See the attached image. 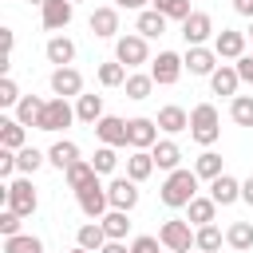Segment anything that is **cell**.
Wrapping results in <instances>:
<instances>
[{"label": "cell", "instance_id": "6da1fadb", "mask_svg": "<svg viewBox=\"0 0 253 253\" xmlns=\"http://www.w3.org/2000/svg\"><path fill=\"white\" fill-rule=\"evenodd\" d=\"M198 182H202V178H198L194 170H182V166H178V170H170V174H166V182L158 186L162 206H170V210H186V206L198 198Z\"/></svg>", "mask_w": 253, "mask_h": 253}, {"label": "cell", "instance_id": "7a4b0ae2", "mask_svg": "<svg viewBox=\"0 0 253 253\" xmlns=\"http://www.w3.org/2000/svg\"><path fill=\"white\" fill-rule=\"evenodd\" d=\"M217 134H221V119H217V107L213 103H198L194 111H190V138L198 142V146H213L217 142Z\"/></svg>", "mask_w": 253, "mask_h": 253}, {"label": "cell", "instance_id": "3957f363", "mask_svg": "<svg viewBox=\"0 0 253 253\" xmlns=\"http://www.w3.org/2000/svg\"><path fill=\"white\" fill-rule=\"evenodd\" d=\"M36 206H40V198H36V190H32V178L20 174V178H12V182L4 186V210L20 213V217H32Z\"/></svg>", "mask_w": 253, "mask_h": 253}, {"label": "cell", "instance_id": "277c9868", "mask_svg": "<svg viewBox=\"0 0 253 253\" xmlns=\"http://www.w3.org/2000/svg\"><path fill=\"white\" fill-rule=\"evenodd\" d=\"M158 241L166 245V253H190L194 249V229L182 217H166L162 229H158Z\"/></svg>", "mask_w": 253, "mask_h": 253}, {"label": "cell", "instance_id": "5b68a950", "mask_svg": "<svg viewBox=\"0 0 253 253\" xmlns=\"http://www.w3.org/2000/svg\"><path fill=\"white\" fill-rule=\"evenodd\" d=\"M115 59L130 71V67H142V63L150 59V47H146V40H142L138 32H130V36H119V40H115Z\"/></svg>", "mask_w": 253, "mask_h": 253}, {"label": "cell", "instance_id": "8992f818", "mask_svg": "<svg viewBox=\"0 0 253 253\" xmlns=\"http://www.w3.org/2000/svg\"><path fill=\"white\" fill-rule=\"evenodd\" d=\"M71 119H75V107H71L67 99H47V103H43V111H40V123H36V130H47V134H55V130L71 126Z\"/></svg>", "mask_w": 253, "mask_h": 253}, {"label": "cell", "instance_id": "52a82bcc", "mask_svg": "<svg viewBox=\"0 0 253 253\" xmlns=\"http://www.w3.org/2000/svg\"><path fill=\"white\" fill-rule=\"evenodd\" d=\"M75 202H79V213H83V217H91V221H99V217H103V213L111 210L107 186H103L99 178H95V182H91L87 190H79V194H75Z\"/></svg>", "mask_w": 253, "mask_h": 253}, {"label": "cell", "instance_id": "ba28073f", "mask_svg": "<svg viewBox=\"0 0 253 253\" xmlns=\"http://www.w3.org/2000/svg\"><path fill=\"white\" fill-rule=\"evenodd\" d=\"M182 71H186V63H182L178 51H158V59L150 63V75H154L158 87H174L182 79Z\"/></svg>", "mask_w": 253, "mask_h": 253}, {"label": "cell", "instance_id": "9c48e42d", "mask_svg": "<svg viewBox=\"0 0 253 253\" xmlns=\"http://www.w3.org/2000/svg\"><path fill=\"white\" fill-rule=\"evenodd\" d=\"M210 36H217V32H213L210 12H194V16L182 24V40H186V47H206V40H210Z\"/></svg>", "mask_w": 253, "mask_h": 253}, {"label": "cell", "instance_id": "30bf717a", "mask_svg": "<svg viewBox=\"0 0 253 253\" xmlns=\"http://www.w3.org/2000/svg\"><path fill=\"white\" fill-rule=\"evenodd\" d=\"M95 138H99L103 146H130V138H126V119L103 115V119L95 123Z\"/></svg>", "mask_w": 253, "mask_h": 253}, {"label": "cell", "instance_id": "8fae6325", "mask_svg": "<svg viewBox=\"0 0 253 253\" xmlns=\"http://www.w3.org/2000/svg\"><path fill=\"white\" fill-rule=\"evenodd\" d=\"M51 95L55 99H71V95L79 99L83 95V75L75 67H55L51 71Z\"/></svg>", "mask_w": 253, "mask_h": 253}, {"label": "cell", "instance_id": "7c38bea8", "mask_svg": "<svg viewBox=\"0 0 253 253\" xmlns=\"http://www.w3.org/2000/svg\"><path fill=\"white\" fill-rule=\"evenodd\" d=\"M126 138H130V150H150L158 142V123L154 119H126Z\"/></svg>", "mask_w": 253, "mask_h": 253}, {"label": "cell", "instance_id": "4fadbf2b", "mask_svg": "<svg viewBox=\"0 0 253 253\" xmlns=\"http://www.w3.org/2000/svg\"><path fill=\"white\" fill-rule=\"evenodd\" d=\"M107 198H111V210L130 213V210L138 206V182H130V178H115V182L107 186Z\"/></svg>", "mask_w": 253, "mask_h": 253}, {"label": "cell", "instance_id": "5bb4252c", "mask_svg": "<svg viewBox=\"0 0 253 253\" xmlns=\"http://www.w3.org/2000/svg\"><path fill=\"white\" fill-rule=\"evenodd\" d=\"M71 16H75V4H71V0H47V4L40 8V24H43L47 32L67 28V24H71Z\"/></svg>", "mask_w": 253, "mask_h": 253}, {"label": "cell", "instance_id": "9a60e30c", "mask_svg": "<svg viewBox=\"0 0 253 253\" xmlns=\"http://www.w3.org/2000/svg\"><path fill=\"white\" fill-rule=\"evenodd\" d=\"M213 51H217V59H241V55H245V32L221 28V32L213 36Z\"/></svg>", "mask_w": 253, "mask_h": 253}, {"label": "cell", "instance_id": "2e32d148", "mask_svg": "<svg viewBox=\"0 0 253 253\" xmlns=\"http://www.w3.org/2000/svg\"><path fill=\"white\" fill-rule=\"evenodd\" d=\"M182 63H186L190 75H213L217 71V51L213 47H186Z\"/></svg>", "mask_w": 253, "mask_h": 253}, {"label": "cell", "instance_id": "e0dca14e", "mask_svg": "<svg viewBox=\"0 0 253 253\" xmlns=\"http://www.w3.org/2000/svg\"><path fill=\"white\" fill-rule=\"evenodd\" d=\"M87 28H91L99 40L119 36V8H95V12H91V20H87Z\"/></svg>", "mask_w": 253, "mask_h": 253}, {"label": "cell", "instance_id": "ac0fdd59", "mask_svg": "<svg viewBox=\"0 0 253 253\" xmlns=\"http://www.w3.org/2000/svg\"><path fill=\"white\" fill-rule=\"evenodd\" d=\"M150 154H154V166L158 170H178V162H182V146L174 142V138H158L154 146H150Z\"/></svg>", "mask_w": 253, "mask_h": 253}, {"label": "cell", "instance_id": "d6986e66", "mask_svg": "<svg viewBox=\"0 0 253 253\" xmlns=\"http://www.w3.org/2000/svg\"><path fill=\"white\" fill-rule=\"evenodd\" d=\"M210 198H213L217 206H233V202H241V182H237L233 174H221V178L210 182Z\"/></svg>", "mask_w": 253, "mask_h": 253}, {"label": "cell", "instance_id": "ffe728a7", "mask_svg": "<svg viewBox=\"0 0 253 253\" xmlns=\"http://www.w3.org/2000/svg\"><path fill=\"white\" fill-rule=\"evenodd\" d=\"M158 130H166V134H182V130H190V115L178 107V103H170V107H162L158 111Z\"/></svg>", "mask_w": 253, "mask_h": 253}, {"label": "cell", "instance_id": "44dd1931", "mask_svg": "<svg viewBox=\"0 0 253 253\" xmlns=\"http://www.w3.org/2000/svg\"><path fill=\"white\" fill-rule=\"evenodd\" d=\"M75 245L87 249V253H103V245H107V229H103V221H87V225H79Z\"/></svg>", "mask_w": 253, "mask_h": 253}, {"label": "cell", "instance_id": "7402d4cb", "mask_svg": "<svg viewBox=\"0 0 253 253\" xmlns=\"http://www.w3.org/2000/svg\"><path fill=\"white\" fill-rule=\"evenodd\" d=\"M43 55H47V63H55V67H71V59H75V43H71L67 36H51L47 47H43Z\"/></svg>", "mask_w": 253, "mask_h": 253}, {"label": "cell", "instance_id": "603a6c76", "mask_svg": "<svg viewBox=\"0 0 253 253\" xmlns=\"http://www.w3.org/2000/svg\"><path fill=\"white\" fill-rule=\"evenodd\" d=\"M0 146L4 150H24L28 146V126L16 119H0Z\"/></svg>", "mask_w": 253, "mask_h": 253}, {"label": "cell", "instance_id": "cb8c5ba5", "mask_svg": "<svg viewBox=\"0 0 253 253\" xmlns=\"http://www.w3.org/2000/svg\"><path fill=\"white\" fill-rule=\"evenodd\" d=\"M213 217H217V202L213 198H194L190 206H186V221L190 225H213Z\"/></svg>", "mask_w": 253, "mask_h": 253}, {"label": "cell", "instance_id": "d4e9b609", "mask_svg": "<svg viewBox=\"0 0 253 253\" xmlns=\"http://www.w3.org/2000/svg\"><path fill=\"white\" fill-rule=\"evenodd\" d=\"M134 32H138L142 40H158V36L166 32V16H162V12H154V8H146V12H138Z\"/></svg>", "mask_w": 253, "mask_h": 253}, {"label": "cell", "instance_id": "484cf974", "mask_svg": "<svg viewBox=\"0 0 253 253\" xmlns=\"http://www.w3.org/2000/svg\"><path fill=\"white\" fill-rule=\"evenodd\" d=\"M154 174V154L150 150H130V158H126V178L130 182H146Z\"/></svg>", "mask_w": 253, "mask_h": 253}, {"label": "cell", "instance_id": "4316f807", "mask_svg": "<svg viewBox=\"0 0 253 253\" xmlns=\"http://www.w3.org/2000/svg\"><path fill=\"white\" fill-rule=\"evenodd\" d=\"M63 178H67V190H75V194H79V190H87L99 174H95V166H91L87 158H79L75 166H67V170H63Z\"/></svg>", "mask_w": 253, "mask_h": 253}, {"label": "cell", "instance_id": "83f0119b", "mask_svg": "<svg viewBox=\"0 0 253 253\" xmlns=\"http://www.w3.org/2000/svg\"><path fill=\"white\" fill-rule=\"evenodd\" d=\"M237 83H241V75H237V67H229V63H221V67L210 75L213 95H237Z\"/></svg>", "mask_w": 253, "mask_h": 253}, {"label": "cell", "instance_id": "f1b7e54d", "mask_svg": "<svg viewBox=\"0 0 253 253\" xmlns=\"http://www.w3.org/2000/svg\"><path fill=\"white\" fill-rule=\"evenodd\" d=\"M75 119L87 123V126H95L103 119V95H79L75 99Z\"/></svg>", "mask_w": 253, "mask_h": 253}, {"label": "cell", "instance_id": "f546056e", "mask_svg": "<svg viewBox=\"0 0 253 253\" xmlns=\"http://www.w3.org/2000/svg\"><path fill=\"white\" fill-rule=\"evenodd\" d=\"M47 162H51L55 170H67V166H75V162H79V146H75L71 138H59V142L47 150Z\"/></svg>", "mask_w": 253, "mask_h": 253}, {"label": "cell", "instance_id": "4dcf8cb0", "mask_svg": "<svg viewBox=\"0 0 253 253\" xmlns=\"http://www.w3.org/2000/svg\"><path fill=\"white\" fill-rule=\"evenodd\" d=\"M225 245L237 249V253L253 249V221H233V225L225 229Z\"/></svg>", "mask_w": 253, "mask_h": 253}, {"label": "cell", "instance_id": "1f68e13d", "mask_svg": "<svg viewBox=\"0 0 253 253\" xmlns=\"http://www.w3.org/2000/svg\"><path fill=\"white\" fill-rule=\"evenodd\" d=\"M43 103H47V99H40V95H24V99L16 103V123H24V126H36V123H40V111H43Z\"/></svg>", "mask_w": 253, "mask_h": 253}, {"label": "cell", "instance_id": "d6a6232c", "mask_svg": "<svg viewBox=\"0 0 253 253\" xmlns=\"http://www.w3.org/2000/svg\"><path fill=\"white\" fill-rule=\"evenodd\" d=\"M194 174H198V178H206V182L221 178V174H225V170H221V154H217V150H202V154H198V162H194Z\"/></svg>", "mask_w": 253, "mask_h": 253}, {"label": "cell", "instance_id": "836d02e7", "mask_svg": "<svg viewBox=\"0 0 253 253\" xmlns=\"http://www.w3.org/2000/svg\"><path fill=\"white\" fill-rule=\"evenodd\" d=\"M99 221H103V229H107V241H126L130 221H126V213H123V210H107Z\"/></svg>", "mask_w": 253, "mask_h": 253}, {"label": "cell", "instance_id": "e575fe53", "mask_svg": "<svg viewBox=\"0 0 253 253\" xmlns=\"http://www.w3.org/2000/svg\"><path fill=\"white\" fill-rule=\"evenodd\" d=\"M47 162V154L43 150H36V146H24V150H16V170L24 174V178H32L40 166Z\"/></svg>", "mask_w": 253, "mask_h": 253}, {"label": "cell", "instance_id": "d590c367", "mask_svg": "<svg viewBox=\"0 0 253 253\" xmlns=\"http://www.w3.org/2000/svg\"><path fill=\"white\" fill-rule=\"evenodd\" d=\"M221 229L217 225H202V229H194V249H202V253H217L221 249Z\"/></svg>", "mask_w": 253, "mask_h": 253}, {"label": "cell", "instance_id": "8d00e7d4", "mask_svg": "<svg viewBox=\"0 0 253 253\" xmlns=\"http://www.w3.org/2000/svg\"><path fill=\"white\" fill-rule=\"evenodd\" d=\"M123 87H126V99H134V103H142V99H146V95L154 91V75H134V71H130Z\"/></svg>", "mask_w": 253, "mask_h": 253}, {"label": "cell", "instance_id": "74e56055", "mask_svg": "<svg viewBox=\"0 0 253 253\" xmlns=\"http://www.w3.org/2000/svg\"><path fill=\"white\" fill-rule=\"evenodd\" d=\"M229 119H233L237 126H253V95H233Z\"/></svg>", "mask_w": 253, "mask_h": 253}, {"label": "cell", "instance_id": "f35d334b", "mask_svg": "<svg viewBox=\"0 0 253 253\" xmlns=\"http://www.w3.org/2000/svg\"><path fill=\"white\" fill-rule=\"evenodd\" d=\"M150 8H154V12H162L166 20H182V24L194 16V12H190V0H154Z\"/></svg>", "mask_w": 253, "mask_h": 253}, {"label": "cell", "instance_id": "ab89813d", "mask_svg": "<svg viewBox=\"0 0 253 253\" xmlns=\"http://www.w3.org/2000/svg\"><path fill=\"white\" fill-rule=\"evenodd\" d=\"M4 253H43V241L32 233H16V237H4Z\"/></svg>", "mask_w": 253, "mask_h": 253}, {"label": "cell", "instance_id": "60d3db41", "mask_svg": "<svg viewBox=\"0 0 253 253\" xmlns=\"http://www.w3.org/2000/svg\"><path fill=\"white\" fill-rule=\"evenodd\" d=\"M99 83H103V87H123V83H126V67H123L119 59L99 63Z\"/></svg>", "mask_w": 253, "mask_h": 253}, {"label": "cell", "instance_id": "b9f144b4", "mask_svg": "<svg viewBox=\"0 0 253 253\" xmlns=\"http://www.w3.org/2000/svg\"><path fill=\"white\" fill-rule=\"evenodd\" d=\"M91 166H95V174H111V170L119 166L115 146H99V150H95V158H91Z\"/></svg>", "mask_w": 253, "mask_h": 253}, {"label": "cell", "instance_id": "7bdbcfd3", "mask_svg": "<svg viewBox=\"0 0 253 253\" xmlns=\"http://www.w3.org/2000/svg\"><path fill=\"white\" fill-rule=\"evenodd\" d=\"M20 99H24V95H20V87L12 83V75H4V79H0V107H16Z\"/></svg>", "mask_w": 253, "mask_h": 253}, {"label": "cell", "instance_id": "ee69618b", "mask_svg": "<svg viewBox=\"0 0 253 253\" xmlns=\"http://www.w3.org/2000/svg\"><path fill=\"white\" fill-rule=\"evenodd\" d=\"M166 245L158 241V237H150V233H142V237H134L130 241V253H162Z\"/></svg>", "mask_w": 253, "mask_h": 253}, {"label": "cell", "instance_id": "f6af8a7d", "mask_svg": "<svg viewBox=\"0 0 253 253\" xmlns=\"http://www.w3.org/2000/svg\"><path fill=\"white\" fill-rule=\"evenodd\" d=\"M20 221H24L20 213H12V210H0V233H4V237H16V233H20Z\"/></svg>", "mask_w": 253, "mask_h": 253}, {"label": "cell", "instance_id": "bcb514c9", "mask_svg": "<svg viewBox=\"0 0 253 253\" xmlns=\"http://www.w3.org/2000/svg\"><path fill=\"white\" fill-rule=\"evenodd\" d=\"M12 174H16V150L0 146V178H12Z\"/></svg>", "mask_w": 253, "mask_h": 253}, {"label": "cell", "instance_id": "7dc6e473", "mask_svg": "<svg viewBox=\"0 0 253 253\" xmlns=\"http://www.w3.org/2000/svg\"><path fill=\"white\" fill-rule=\"evenodd\" d=\"M233 67H237V75H241V83H253V55H241V59H237Z\"/></svg>", "mask_w": 253, "mask_h": 253}, {"label": "cell", "instance_id": "c3c4849f", "mask_svg": "<svg viewBox=\"0 0 253 253\" xmlns=\"http://www.w3.org/2000/svg\"><path fill=\"white\" fill-rule=\"evenodd\" d=\"M146 4L154 0H115V8H130V12H146Z\"/></svg>", "mask_w": 253, "mask_h": 253}, {"label": "cell", "instance_id": "681fc988", "mask_svg": "<svg viewBox=\"0 0 253 253\" xmlns=\"http://www.w3.org/2000/svg\"><path fill=\"white\" fill-rule=\"evenodd\" d=\"M233 8H237L245 20H253V0H233Z\"/></svg>", "mask_w": 253, "mask_h": 253}, {"label": "cell", "instance_id": "f907efd6", "mask_svg": "<svg viewBox=\"0 0 253 253\" xmlns=\"http://www.w3.org/2000/svg\"><path fill=\"white\" fill-rule=\"evenodd\" d=\"M103 253H130V245H126V241H107Z\"/></svg>", "mask_w": 253, "mask_h": 253}, {"label": "cell", "instance_id": "816d5d0a", "mask_svg": "<svg viewBox=\"0 0 253 253\" xmlns=\"http://www.w3.org/2000/svg\"><path fill=\"white\" fill-rule=\"evenodd\" d=\"M241 202H249V206H253V174L241 182Z\"/></svg>", "mask_w": 253, "mask_h": 253}, {"label": "cell", "instance_id": "f5cc1de1", "mask_svg": "<svg viewBox=\"0 0 253 253\" xmlns=\"http://www.w3.org/2000/svg\"><path fill=\"white\" fill-rule=\"evenodd\" d=\"M28 4H40V8H43V4H47V0H28Z\"/></svg>", "mask_w": 253, "mask_h": 253}, {"label": "cell", "instance_id": "db71d44e", "mask_svg": "<svg viewBox=\"0 0 253 253\" xmlns=\"http://www.w3.org/2000/svg\"><path fill=\"white\" fill-rule=\"evenodd\" d=\"M71 253H87V249H79V245H75V249H71Z\"/></svg>", "mask_w": 253, "mask_h": 253}, {"label": "cell", "instance_id": "11a10c76", "mask_svg": "<svg viewBox=\"0 0 253 253\" xmlns=\"http://www.w3.org/2000/svg\"><path fill=\"white\" fill-rule=\"evenodd\" d=\"M245 36H253V20H249V32H245Z\"/></svg>", "mask_w": 253, "mask_h": 253}, {"label": "cell", "instance_id": "9f6ffc18", "mask_svg": "<svg viewBox=\"0 0 253 253\" xmlns=\"http://www.w3.org/2000/svg\"><path fill=\"white\" fill-rule=\"evenodd\" d=\"M194 253H202V249H194Z\"/></svg>", "mask_w": 253, "mask_h": 253}, {"label": "cell", "instance_id": "6f0895ef", "mask_svg": "<svg viewBox=\"0 0 253 253\" xmlns=\"http://www.w3.org/2000/svg\"><path fill=\"white\" fill-rule=\"evenodd\" d=\"M71 4H79V0H71Z\"/></svg>", "mask_w": 253, "mask_h": 253}]
</instances>
